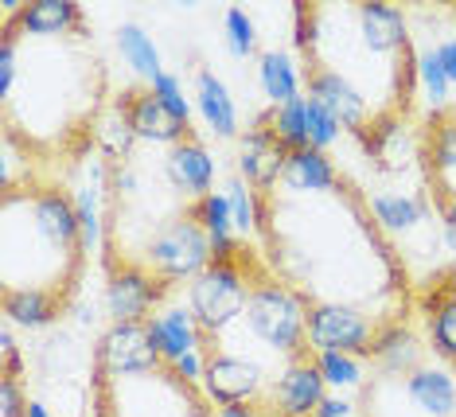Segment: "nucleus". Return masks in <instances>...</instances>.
<instances>
[{
  "label": "nucleus",
  "instance_id": "25",
  "mask_svg": "<svg viewBox=\"0 0 456 417\" xmlns=\"http://www.w3.org/2000/svg\"><path fill=\"white\" fill-rule=\"evenodd\" d=\"M418 75L425 82V94H429V102H433V110H444L449 106V75H444V67H441V55H437V47H429V51H421L418 55Z\"/></svg>",
  "mask_w": 456,
  "mask_h": 417
},
{
  "label": "nucleus",
  "instance_id": "8",
  "mask_svg": "<svg viewBox=\"0 0 456 417\" xmlns=\"http://www.w3.org/2000/svg\"><path fill=\"white\" fill-rule=\"evenodd\" d=\"M4 24L24 31V36H39V39H63V36H90L86 16L75 0H36V4L20 8V0H4Z\"/></svg>",
  "mask_w": 456,
  "mask_h": 417
},
{
  "label": "nucleus",
  "instance_id": "11",
  "mask_svg": "<svg viewBox=\"0 0 456 417\" xmlns=\"http://www.w3.org/2000/svg\"><path fill=\"white\" fill-rule=\"evenodd\" d=\"M285 160H289V149L277 141L269 118H257L254 129L246 133L242 160H238V164H242L246 184H250L254 192H273V184L281 180V172H285Z\"/></svg>",
  "mask_w": 456,
  "mask_h": 417
},
{
  "label": "nucleus",
  "instance_id": "37",
  "mask_svg": "<svg viewBox=\"0 0 456 417\" xmlns=\"http://www.w3.org/2000/svg\"><path fill=\"white\" fill-rule=\"evenodd\" d=\"M24 417H51V410H47L44 402H28V413Z\"/></svg>",
  "mask_w": 456,
  "mask_h": 417
},
{
  "label": "nucleus",
  "instance_id": "26",
  "mask_svg": "<svg viewBox=\"0 0 456 417\" xmlns=\"http://www.w3.org/2000/svg\"><path fill=\"white\" fill-rule=\"evenodd\" d=\"M316 363H320L324 382H331V387H359L362 359L344 356V351H316Z\"/></svg>",
  "mask_w": 456,
  "mask_h": 417
},
{
  "label": "nucleus",
  "instance_id": "38",
  "mask_svg": "<svg viewBox=\"0 0 456 417\" xmlns=\"http://www.w3.org/2000/svg\"><path fill=\"white\" fill-rule=\"evenodd\" d=\"M449 417H456V413H449Z\"/></svg>",
  "mask_w": 456,
  "mask_h": 417
},
{
  "label": "nucleus",
  "instance_id": "31",
  "mask_svg": "<svg viewBox=\"0 0 456 417\" xmlns=\"http://www.w3.org/2000/svg\"><path fill=\"white\" fill-rule=\"evenodd\" d=\"M336 137H339V121L320 102L308 98V141H313V149L324 152L328 144H336Z\"/></svg>",
  "mask_w": 456,
  "mask_h": 417
},
{
  "label": "nucleus",
  "instance_id": "5",
  "mask_svg": "<svg viewBox=\"0 0 456 417\" xmlns=\"http://www.w3.org/2000/svg\"><path fill=\"white\" fill-rule=\"evenodd\" d=\"M382 331L387 328L362 308L308 305V343H313V351H344V356L367 359Z\"/></svg>",
  "mask_w": 456,
  "mask_h": 417
},
{
  "label": "nucleus",
  "instance_id": "24",
  "mask_svg": "<svg viewBox=\"0 0 456 417\" xmlns=\"http://www.w3.org/2000/svg\"><path fill=\"white\" fill-rule=\"evenodd\" d=\"M226 47L234 59H250L257 51V24L246 8H226Z\"/></svg>",
  "mask_w": 456,
  "mask_h": 417
},
{
  "label": "nucleus",
  "instance_id": "4",
  "mask_svg": "<svg viewBox=\"0 0 456 417\" xmlns=\"http://www.w3.org/2000/svg\"><path fill=\"white\" fill-rule=\"evenodd\" d=\"M200 348H203V390L211 402L219 405H257L265 402V371L254 359L242 356H223L219 339L203 336L200 331Z\"/></svg>",
  "mask_w": 456,
  "mask_h": 417
},
{
  "label": "nucleus",
  "instance_id": "19",
  "mask_svg": "<svg viewBox=\"0 0 456 417\" xmlns=\"http://www.w3.org/2000/svg\"><path fill=\"white\" fill-rule=\"evenodd\" d=\"M152 331H157L160 356L168 363L183 359L188 351L200 348V324H195V316L183 308H172V312H164V316H157L152 320Z\"/></svg>",
  "mask_w": 456,
  "mask_h": 417
},
{
  "label": "nucleus",
  "instance_id": "35",
  "mask_svg": "<svg viewBox=\"0 0 456 417\" xmlns=\"http://www.w3.org/2000/svg\"><path fill=\"white\" fill-rule=\"evenodd\" d=\"M316 417H351V402H344V398H324V402H320V410H316Z\"/></svg>",
  "mask_w": 456,
  "mask_h": 417
},
{
  "label": "nucleus",
  "instance_id": "15",
  "mask_svg": "<svg viewBox=\"0 0 456 417\" xmlns=\"http://www.w3.org/2000/svg\"><path fill=\"white\" fill-rule=\"evenodd\" d=\"M406 394H410V402L429 417L456 413V379L441 367H429V363H425V367L406 374Z\"/></svg>",
  "mask_w": 456,
  "mask_h": 417
},
{
  "label": "nucleus",
  "instance_id": "30",
  "mask_svg": "<svg viewBox=\"0 0 456 417\" xmlns=\"http://www.w3.org/2000/svg\"><path fill=\"white\" fill-rule=\"evenodd\" d=\"M98 195H106V192H98V187H82L78 192V200H75V207H78V226H82V242H86V249L90 246H98V231L106 223H102V215H98Z\"/></svg>",
  "mask_w": 456,
  "mask_h": 417
},
{
  "label": "nucleus",
  "instance_id": "29",
  "mask_svg": "<svg viewBox=\"0 0 456 417\" xmlns=\"http://www.w3.org/2000/svg\"><path fill=\"white\" fill-rule=\"evenodd\" d=\"M226 203H231V218H234V226L242 234H250L254 226H257V203H254V192L246 187L242 180H231L226 184Z\"/></svg>",
  "mask_w": 456,
  "mask_h": 417
},
{
  "label": "nucleus",
  "instance_id": "3",
  "mask_svg": "<svg viewBox=\"0 0 456 417\" xmlns=\"http://www.w3.org/2000/svg\"><path fill=\"white\" fill-rule=\"evenodd\" d=\"M207 262H211V234L195 223L191 211H183L168 226H160L157 234H149L141 262L133 266H141L144 274H152L164 285H175L183 277H200Z\"/></svg>",
  "mask_w": 456,
  "mask_h": 417
},
{
  "label": "nucleus",
  "instance_id": "20",
  "mask_svg": "<svg viewBox=\"0 0 456 417\" xmlns=\"http://www.w3.org/2000/svg\"><path fill=\"white\" fill-rule=\"evenodd\" d=\"M257 82H262L265 98H273V106H289L300 98V82L293 70V59L285 51H265L257 59Z\"/></svg>",
  "mask_w": 456,
  "mask_h": 417
},
{
  "label": "nucleus",
  "instance_id": "36",
  "mask_svg": "<svg viewBox=\"0 0 456 417\" xmlns=\"http://www.w3.org/2000/svg\"><path fill=\"white\" fill-rule=\"evenodd\" d=\"M219 417H265L257 405H223Z\"/></svg>",
  "mask_w": 456,
  "mask_h": 417
},
{
  "label": "nucleus",
  "instance_id": "22",
  "mask_svg": "<svg viewBox=\"0 0 456 417\" xmlns=\"http://www.w3.org/2000/svg\"><path fill=\"white\" fill-rule=\"evenodd\" d=\"M265 118H269V125H273L277 141H281L289 152L313 149V141H308V102L305 98L289 102V106H273Z\"/></svg>",
  "mask_w": 456,
  "mask_h": 417
},
{
  "label": "nucleus",
  "instance_id": "6",
  "mask_svg": "<svg viewBox=\"0 0 456 417\" xmlns=\"http://www.w3.org/2000/svg\"><path fill=\"white\" fill-rule=\"evenodd\" d=\"M160 343L152 331V320H129V324H113L94 348V371L113 374V379H129V374L160 371Z\"/></svg>",
  "mask_w": 456,
  "mask_h": 417
},
{
  "label": "nucleus",
  "instance_id": "7",
  "mask_svg": "<svg viewBox=\"0 0 456 417\" xmlns=\"http://www.w3.org/2000/svg\"><path fill=\"white\" fill-rule=\"evenodd\" d=\"M324 374H320L316 356L293 359L285 374L265 390L262 413L265 417H316L320 402H324Z\"/></svg>",
  "mask_w": 456,
  "mask_h": 417
},
{
  "label": "nucleus",
  "instance_id": "9",
  "mask_svg": "<svg viewBox=\"0 0 456 417\" xmlns=\"http://www.w3.org/2000/svg\"><path fill=\"white\" fill-rule=\"evenodd\" d=\"M110 274V285H106V305H110V316L113 324H129V320H144L152 308L160 305V297L168 293L172 285H164L152 274H144L141 266L133 262H121L106 269Z\"/></svg>",
  "mask_w": 456,
  "mask_h": 417
},
{
  "label": "nucleus",
  "instance_id": "1",
  "mask_svg": "<svg viewBox=\"0 0 456 417\" xmlns=\"http://www.w3.org/2000/svg\"><path fill=\"white\" fill-rule=\"evenodd\" d=\"M262 274H269V262H262L242 238H231L226 246L211 249V262H207L200 277H191L188 289L191 316L203 336L219 339V331H226L242 316L254 281Z\"/></svg>",
  "mask_w": 456,
  "mask_h": 417
},
{
  "label": "nucleus",
  "instance_id": "18",
  "mask_svg": "<svg viewBox=\"0 0 456 417\" xmlns=\"http://www.w3.org/2000/svg\"><path fill=\"white\" fill-rule=\"evenodd\" d=\"M195 94H200V110H203L207 125H211L219 137L231 141L238 133V113H234V102H231V94H226L223 78H215L207 67H200V75H195Z\"/></svg>",
  "mask_w": 456,
  "mask_h": 417
},
{
  "label": "nucleus",
  "instance_id": "32",
  "mask_svg": "<svg viewBox=\"0 0 456 417\" xmlns=\"http://www.w3.org/2000/svg\"><path fill=\"white\" fill-rule=\"evenodd\" d=\"M0 356H4V379H20V371H24V363H20V348H16L12 328H4V331H0Z\"/></svg>",
  "mask_w": 456,
  "mask_h": 417
},
{
  "label": "nucleus",
  "instance_id": "16",
  "mask_svg": "<svg viewBox=\"0 0 456 417\" xmlns=\"http://www.w3.org/2000/svg\"><path fill=\"white\" fill-rule=\"evenodd\" d=\"M370 215L379 218L382 231H413L433 215V203L425 195H410V192H379L370 195Z\"/></svg>",
  "mask_w": 456,
  "mask_h": 417
},
{
  "label": "nucleus",
  "instance_id": "14",
  "mask_svg": "<svg viewBox=\"0 0 456 417\" xmlns=\"http://www.w3.org/2000/svg\"><path fill=\"white\" fill-rule=\"evenodd\" d=\"M277 184L289 187L293 195H316V192H331L339 184V172L320 149H300V152H289L285 172Z\"/></svg>",
  "mask_w": 456,
  "mask_h": 417
},
{
  "label": "nucleus",
  "instance_id": "21",
  "mask_svg": "<svg viewBox=\"0 0 456 417\" xmlns=\"http://www.w3.org/2000/svg\"><path fill=\"white\" fill-rule=\"evenodd\" d=\"M118 51H121V59L129 62L137 75H144V78H157V75H164L160 70V51H157V44H152V36L144 31L141 24H121L118 28Z\"/></svg>",
  "mask_w": 456,
  "mask_h": 417
},
{
  "label": "nucleus",
  "instance_id": "12",
  "mask_svg": "<svg viewBox=\"0 0 456 417\" xmlns=\"http://www.w3.org/2000/svg\"><path fill=\"white\" fill-rule=\"evenodd\" d=\"M121 106L129 113V125L141 141L152 144H180L183 137H191V125H183L180 118H172L168 110L160 106V98L152 90H129L121 98Z\"/></svg>",
  "mask_w": 456,
  "mask_h": 417
},
{
  "label": "nucleus",
  "instance_id": "10",
  "mask_svg": "<svg viewBox=\"0 0 456 417\" xmlns=\"http://www.w3.org/2000/svg\"><path fill=\"white\" fill-rule=\"evenodd\" d=\"M351 20H355L359 39L382 59H394L413 47L410 20L398 4H382V0H375V4H351Z\"/></svg>",
  "mask_w": 456,
  "mask_h": 417
},
{
  "label": "nucleus",
  "instance_id": "23",
  "mask_svg": "<svg viewBox=\"0 0 456 417\" xmlns=\"http://www.w3.org/2000/svg\"><path fill=\"white\" fill-rule=\"evenodd\" d=\"M188 211L195 215V223H200L203 231L211 234V249L231 242L234 218H231V203H226V195H215L211 192V195H203V200H195V207H188Z\"/></svg>",
  "mask_w": 456,
  "mask_h": 417
},
{
  "label": "nucleus",
  "instance_id": "13",
  "mask_svg": "<svg viewBox=\"0 0 456 417\" xmlns=\"http://www.w3.org/2000/svg\"><path fill=\"white\" fill-rule=\"evenodd\" d=\"M164 176H168V184L175 192L203 200V195H211V184H215V160L207 156L203 141L191 133L180 144H172L168 160H164Z\"/></svg>",
  "mask_w": 456,
  "mask_h": 417
},
{
  "label": "nucleus",
  "instance_id": "34",
  "mask_svg": "<svg viewBox=\"0 0 456 417\" xmlns=\"http://www.w3.org/2000/svg\"><path fill=\"white\" fill-rule=\"evenodd\" d=\"M437 55H441V67H444V75H449V82H456V36L441 39Z\"/></svg>",
  "mask_w": 456,
  "mask_h": 417
},
{
  "label": "nucleus",
  "instance_id": "28",
  "mask_svg": "<svg viewBox=\"0 0 456 417\" xmlns=\"http://www.w3.org/2000/svg\"><path fill=\"white\" fill-rule=\"evenodd\" d=\"M149 90L157 94V98H160V106L168 110L172 118H180L183 125H191V106H188V98H183V86H180V78L164 70V75H157V78L149 82Z\"/></svg>",
  "mask_w": 456,
  "mask_h": 417
},
{
  "label": "nucleus",
  "instance_id": "17",
  "mask_svg": "<svg viewBox=\"0 0 456 417\" xmlns=\"http://www.w3.org/2000/svg\"><path fill=\"white\" fill-rule=\"evenodd\" d=\"M0 300H4V316L20 328H47L55 316H63V305L36 289H0Z\"/></svg>",
  "mask_w": 456,
  "mask_h": 417
},
{
  "label": "nucleus",
  "instance_id": "27",
  "mask_svg": "<svg viewBox=\"0 0 456 417\" xmlns=\"http://www.w3.org/2000/svg\"><path fill=\"white\" fill-rule=\"evenodd\" d=\"M425 320H429V339L437 348V356H444L456 367V305H441Z\"/></svg>",
  "mask_w": 456,
  "mask_h": 417
},
{
  "label": "nucleus",
  "instance_id": "2",
  "mask_svg": "<svg viewBox=\"0 0 456 417\" xmlns=\"http://www.w3.org/2000/svg\"><path fill=\"white\" fill-rule=\"evenodd\" d=\"M246 324H250V331L265 348L289 356V363L313 356V343H308V305L285 281L273 277V269L254 281L250 300H246Z\"/></svg>",
  "mask_w": 456,
  "mask_h": 417
},
{
  "label": "nucleus",
  "instance_id": "33",
  "mask_svg": "<svg viewBox=\"0 0 456 417\" xmlns=\"http://www.w3.org/2000/svg\"><path fill=\"white\" fill-rule=\"evenodd\" d=\"M172 371L180 374V379H188V382H203V356L200 351H188L183 359L172 363Z\"/></svg>",
  "mask_w": 456,
  "mask_h": 417
}]
</instances>
